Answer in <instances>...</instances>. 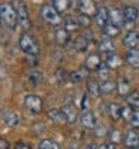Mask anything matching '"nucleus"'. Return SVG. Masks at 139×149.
Masks as SVG:
<instances>
[{
	"instance_id": "20",
	"label": "nucleus",
	"mask_w": 139,
	"mask_h": 149,
	"mask_svg": "<svg viewBox=\"0 0 139 149\" xmlns=\"http://www.w3.org/2000/svg\"><path fill=\"white\" fill-rule=\"evenodd\" d=\"M88 45H90V40H88L87 37H84L82 34L75 37V40H73V48L77 49L78 52H85L88 49Z\"/></svg>"
},
{
	"instance_id": "30",
	"label": "nucleus",
	"mask_w": 139,
	"mask_h": 149,
	"mask_svg": "<svg viewBox=\"0 0 139 149\" xmlns=\"http://www.w3.org/2000/svg\"><path fill=\"white\" fill-rule=\"evenodd\" d=\"M103 33H105V36H106V37H111V39H112V37H117V36L121 33V29L109 22L108 26L103 29Z\"/></svg>"
},
{
	"instance_id": "9",
	"label": "nucleus",
	"mask_w": 139,
	"mask_h": 149,
	"mask_svg": "<svg viewBox=\"0 0 139 149\" xmlns=\"http://www.w3.org/2000/svg\"><path fill=\"white\" fill-rule=\"evenodd\" d=\"M61 112H63V115H65L67 124H75V122L78 121V110H77V107H75L72 103L63 104Z\"/></svg>"
},
{
	"instance_id": "34",
	"label": "nucleus",
	"mask_w": 139,
	"mask_h": 149,
	"mask_svg": "<svg viewBox=\"0 0 139 149\" xmlns=\"http://www.w3.org/2000/svg\"><path fill=\"white\" fill-rule=\"evenodd\" d=\"M127 103L132 107H139V91H132L127 95Z\"/></svg>"
},
{
	"instance_id": "8",
	"label": "nucleus",
	"mask_w": 139,
	"mask_h": 149,
	"mask_svg": "<svg viewBox=\"0 0 139 149\" xmlns=\"http://www.w3.org/2000/svg\"><path fill=\"white\" fill-rule=\"evenodd\" d=\"M123 143L127 149H138L139 148V134L135 130H129L124 134L123 137Z\"/></svg>"
},
{
	"instance_id": "5",
	"label": "nucleus",
	"mask_w": 139,
	"mask_h": 149,
	"mask_svg": "<svg viewBox=\"0 0 139 149\" xmlns=\"http://www.w3.org/2000/svg\"><path fill=\"white\" fill-rule=\"evenodd\" d=\"M42 98L39 95H36V94H29L24 97V107H26L30 113L33 115H37V113H41L42 112Z\"/></svg>"
},
{
	"instance_id": "39",
	"label": "nucleus",
	"mask_w": 139,
	"mask_h": 149,
	"mask_svg": "<svg viewBox=\"0 0 139 149\" xmlns=\"http://www.w3.org/2000/svg\"><path fill=\"white\" fill-rule=\"evenodd\" d=\"M78 21H79V27H84V29H87V27H90V24H91V17L79 15Z\"/></svg>"
},
{
	"instance_id": "40",
	"label": "nucleus",
	"mask_w": 139,
	"mask_h": 149,
	"mask_svg": "<svg viewBox=\"0 0 139 149\" xmlns=\"http://www.w3.org/2000/svg\"><path fill=\"white\" fill-rule=\"evenodd\" d=\"M26 61H27L29 66L36 67L37 66V55H26Z\"/></svg>"
},
{
	"instance_id": "29",
	"label": "nucleus",
	"mask_w": 139,
	"mask_h": 149,
	"mask_svg": "<svg viewBox=\"0 0 139 149\" xmlns=\"http://www.w3.org/2000/svg\"><path fill=\"white\" fill-rule=\"evenodd\" d=\"M114 90H117L115 81H106V82L100 84V94H111Z\"/></svg>"
},
{
	"instance_id": "23",
	"label": "nucleus",
	"mask_w": 139,
	"mask_h": 149,
	"mask_svg": "<svg viewBox=\"0 0 139 149\" xmlns=\"http://www.w3.org/2000/svg\"><path fill=\"white\" fill-rule=\"evenodd\" d=\"M117 93L120 95H129L132 93L130 91V82L126 78H120L117 81Z\"/></svg>"
},
{
	"instance_id": "11",
	"label": "nucleus",
	"mask_w": 139,
	"mask_h": 149,
	"mask_svg": "<svg viewBox=\"0 0 139 149\" xmlns=\"http://www.w3.org/2000/svg\"><path fill=\"white\" fill-rule=\"evenodd\" d=\"M97 48H99L100 52H103L106 55L115 52V43H114V40L111 39V37H106V36H102V39H100L99 43H97Z\"/></svg>"
},
{
	"instance_id": "27",
	"label": "nucleus",
	"mask_w": 139,
	"mask_h": 149,
	"mask_svg": "<svg viewBox=\"0 0 139 149\" xmlns=\"http://www.w3.org/2000/svg\"><path fill=\"white\" fill-rule=\"evenodd\" d=\"M108 113L111 115V118L114 121H118L121 118V106L118 103H111L108 107Z\"/></svg>"
},
{
	"instance_id": "31",
	"label": "nucleus",
	"mask_w": 139,
	"mask_h": 149,
	"mask_svg": "<svg viewBox=\"0 0 139 149\" xmlns=\"http://www.w3.org/2000/svg\"><path fill=\"white\" fill-rule=\"evenodd\" d=\"M55 79H57V82H58L60 85H65L70 78H69V73H67L65 69L58 67V69L55 70Z\"/></svg>"
},
{
	"instance_id": "38",
	"label": "nucleus",
	"mask_w": 139,
	"mask_h": 149,
	"mask_svg": "<svg viewBox=\"0 0 139 149\" xmlns=\"http://www.w3.org/2000/svg\"><path fill=\"white\" fill-rule=\"evenodd\" d=\"M129 124H130V127L135 130V128H139V110H135L133 112V115L132 118L129 119Z\"/></svg>"
},
{
	"instance_id": "42",
	"label": "nucleus",
	"mask_w": 139,
	"mask_h": 149,
	"mask_svg": "<svg viewBox=\"0 0 139 149\" xmlns=\"http://www.w3.org/2000/svg\"><path fill=\"white\" fill-rule=\"evenodd\" d=\"M6 74H8V69L5 64H0V79H5L6 78Z\"/></svg>"
},
{
	"instance_id": "2",
	"label": "nucleus",
	"mask_w": 139,
	"mask_h": 149,
	"mask_svg": "<svg viewBox=\"0 0 139 149\" xmlns=\"http://www.w3.org/2000/svg\"><path fill=\"white\" fill-rule=\"evenodd\" d=\"M20 49L22 52H26V55H39V43L36 42V39L27 31H24L20 37Z\"/></svg>"
},
{
	"instance_id": "10",
	"label": "nucleus",
	"mask_w": 139,
	"mask_h": 149,
	"mask_svg": "<svg viewBox=\"0 0 139 149\" xmlns=\"http://www.w3.org/2000/svg\"><path fill=\"white\" fill-rule=\"evenodd\" d=\"M81 124L87 130H94L96 128L97 121H96V116H94V113L91 110H84L81 113Z\"/></svg>"
},
{
	"instance_id": "18",
	"label": "nucleus",
	"mask_w": 139,
	"mask_h": 149,
	"mask_svg": "<svg viewBox=\"0 0 139 149\" xmlns=\"http://www.w3.org/2000/svg\"><path fill=\"white\" fill-rule=\"evenodd\" d=\"M121 12H123V17H124L126 22H135L139 18V10L135 6H124L121 9Z\"/></svg>"
},
{
	"instance_id": "17",
	"label": "nucleus",
	"mask_w": 139,
	"mask_h": 149,
	"mask_svg": "<svg viewBox=\"0 0 139 149\" xmlns=\"http://www.w3.org/2000/svg\"><path fill=\"white\" fill-rule=\"evenodd\" d=\"M126 63H127L132 69H139V49H129L126 52Z\"/></svg>"
},
{
	"instance_id": "35",
	"label": "nucleus",
	"mask_w": 139,
	"mask_h": 149,
	"mask_svg": "<svg viewBox=\"0 0 139 149\" xmlns=\"http://www.w3.org/2000/svg\"><path fill=\"white\" fill-rule=\"evenodd\" d=\"M133 107L132 106H121V118L124 119V121H127L129 122V119L132 118V115H133Z\"/></svg>"
},
{
	"instance_id": "24",
	"label": "nucleus",
	"mask_w": 139,
	"mask_h": 149,
	"mask_svg": "<svg viewBox=\"0 0 139 149\" xmlns=\"http://www.w3.org/2000/svg\"><path fill=\"white\" fill-rule=\"evenodd\" d=\"M48 116L53 122H57V124H66V118L63 115L61 109H49L48 110Z\"/></svg>"
},
{
	"instance_id": "15",
	"label": "nucleus",
	"mask_w": 139,
	"mask_h": 149,
	"mask_svg": "<svg viewBox=\"0 0 139 149\" xmlns=\"http://www.w3.org/2000/svg\"><path fill=\"white\" fill-rule=\"evenodd\" d=\"M123 43H124V46H127L129 49H135L138 46V43H139V33L136 30L127 31V33L124 34Z\"/></svg>"
},
{
	"instance_id": "37",
	"label": "nucleus",
	"mask_w": 139,
	"mask_h": 149,
	"mask_svg": "<svg viewBox=\"0 0 139 149\" xmlns=\"http://www.w3.org/2000/svg\"><path fill=\"white\" fill-rule=\"evenodd\" d=\"M93 131H94V136H97V137H103V136H108V133H109L103 124H97Z\"/></svg>"
},
{
	"instance_id": "1",
	"label": "nucleus",
	"mask_w": 139,
	"mask_h": 149,
	"mask_svg": "<svg viewBox=\"0 0 139 149\" xmlns=\"http://www.w3.org/2000/svg\"><path fill=\"white\" fill-rule=\"evenodd\" d=\"M0 21L9 29L17 27L18 17H17L15 6L12 3H0Z\"/></svg>"
},
{
	"instance_id": "22",
	"label": "nucleus",
	"mask_w": 139,
	"mask_h": 149,
	"mask_svg": "<svg viewBox=\"0 0 139 149\" xmlns=\"http://www.w3.org/2000/svg\"><path fill=\"white\" fill-rule=\"evenodd\" d=\"M87 93L91 97H99L100 95V85L97 84L96 79H93V78L87 79Z\"/></svg>"
},
{
	"instance_id": "16",
	"label": "nucleus",
	"mask_w": 139,
	"mask_h": 149,
	"mask_svg": "<svg viewBox=\"0 0 139 149\" xmlns=\"http://www.w3.org/2000/svg\"><path fill=\"white\" fill-rule=\"evenodd\" d=\"M54 39H55V43H57V45L65 46V45H67L69 40H70V33H69L67 30H65V27H60V29H57L55 33H54Z\"/></svg>"
},
{
	"instance_id": "36",
	"label": "nucleus",
	"mask_w": 139,
	"mask_h": 149,
	"mask_svg": "<svg viewBox=\"0 0 139 149\" xmlns=\"http://www.w3.org/2000/svg\"><path fill=\"white\" fill-rule=\"evenodd\" d=\"M69 78L73 84H78L84 79V72L82 70H73L72 73H69Z\"/></svg>"
},
{
	"instance_id": "7",
	"label": "nucleus",
	"mask_w": 139,
	"mask_h": 149,
	"mask_svg": "<svg viewBox=\"0 0 139 149\" xmlns=\"http://www.w3.org/2000/svg\"><path fill=\"white\" fill-rule=\"evenodd\" d=\"M2 119L9 127H17V125H20V122H21L20 115L17 113L15 110H12V109H6V110L2 112Z\"/></svg>"
},
{
	"instance_id": "46",
	"label": "nucleus",
	"mask_w": 139,
	"mask_h": 149,
	"mask_svg": "<svg viewBox=\"0 0 139 149\" xmlns=\"http://www.w3.org/2000/svg\"><path fill=\"white\" fill-rule=\"evenodd\" d=\"M67 149H81V148H79V145H78V143L72 142V143L69 145V148H67Z\"/></svg>"
},
{
	"instance_id": "12",
	"label": "nucleus",
	"mask_w": 139,
	"mask_h": 149,
	"mask_svg": "<svg viewBox=\"0 0 139 149\" xmlns=\"http://www.w3.org/2000/svg\"><path fill=\"white\" fill-rule=\"evenodd\" d=\"M109 22L120 27V29L124 26V17H123L121 9H118V8H111L109 9Z\"/></svg>"
},
{
	"instance_id": "6",
	"label": "nucleus",
	"mask_w": 139,
	"mask_h": 149,
	"mask_svg": "<svg viewBox=\"0 0 139 149\" xmlns=\"http://www.w3.org/2000/svg\"><path fill=\"white\" fill-rule=\"evenodd\" d=\"M94 22H96L97 27H100L103 30L109 24V9H106V8H97L96 14H94Z\"/></svg>"
},
{
	"instance_id": "28",
	"label": "nucleus",
	"mask_w": 139,
	"mask_h": 149,
	"mask_svg": "<svg viewBox=\"0 0 139 149\" xmlns=\"http://www.w3.org/2000/svg\"><path fill=\"white\" fill-rule=\"evenodd\" d=\"M29 81L32 85L37 86V85H41L44 82V73L39 72V70H33L30 74H29Z\"/></svg>"
},
{
	"instance_id": "26",
	"label": "nucleus",
	"mask_w": 139,
	"mask_h": 149,
	"mask_svg": "<svg viewBox=\"0 0 139 149\" xmlns=\"http://www.w3.org/2000/svg\"><path fill=\"white\" fill-rule=\"evenodd\" d=\"M51 3H53V8L58 12V14H61V12L67 10V9L72 6L73 2H67V0H53Z\"/></svg>"
},
{
	"instance_id": "43",
	"label": "nucleus",
	"mask_w": 139,
	"mask_h": 149,
	"mask_svg": "<svg viewBox=\"0 0 139 149\" xmlns=\"http://www.w3.org/2000/svg\"><path fill=\"white\" fill-rule=\"evenodd\" d=\"M14 149H32V148H30V145L24 143V142H18V143L14 146Z\"/></svg>"
},
{
	"instance_id": "21",
	"label": "nucleus",
	"mask_w": 139,
	"mask_h": 149,
	"mask_svg": "<svg viewBox=\"0 0 139 149\" xmlns=\"http://www.w3.org/2000/svg\"><path fill=\"white\" fill-rule=\"evenodd\" d=\"M63 26H65V30H67L69 33L70 31H75V30H78L79 29V21L77 17H66L65 19H63Z\"/></svg>"
},
{
	"instance_id": "3",
	"label": "nucleus",
	"mask_w": 139,
	"mask_h": 149,
	"mask_svg": "<svg viewBox=\"0 0 139 149\" xmlns=\"http://www.w3.org/2000/svg\"><path fill=\"white\" fill-rule=\"evenodd\" d=\"M15 10H17V17H18L20 27L24 29V30H29L32 27V22H30V17H29V10H27L26 3H24V2H17Z\"/></svg>"
},
{
	"instance_id": "33",
	"label": "nucleus",
	"mask_w": 139,
	"mask_h": 149,
	"mask_svg": "<svg viewBox=\"0 0 139 149\" xmlns=\"http://www.w3.org/2000/svg\"><path fill=\"white\" fill-rule=\"evenodd\" d=\"M109 73H111V69H109L105 63H102V64H100V67L97 69V76L102 79L103 82L109 81Z\"/></svg>"
},
{
	"instance_id": "13",
	"label": "nucleus",
	"mask_w": 139,
	"mask_h": 149,
	"mask_svg": "<svg viewBox=\"0 0 139 149\" xmlns=\"http://www.w3.org/2000/svg\"><path fill=\"white\" fill-rule=\"evenodd\" d=\"M78 9H79V12L82 15H85V17H94V14H96V5L93 3V2H90V0H81V2H78Z\"/></svg>"
},
{
	"instance_id": "14",
	"label": "nucleus",
	"mask_w": 139,
	"mask_h": 149,
	"mask_svg": "<svg viewBox=\"0 0 139 149\" xmlns=\"http://www.w3.org/2000/svg\"><path fill=\"white\" fill-rule=\"evenodd\" d=\"M100 64H102V60H100V55L99 54H90V55L85 58V61H84V66H85V69L88 72H93V70L97 72V69L100 67Z\"/></svg>"
},
{
	"instance_id": "4",
	"label": "nucleus",
	"mask_w": 139,
	"mask_h": 149,
	"mask_svg": "<svg viewBox=\"0 0 139 149\" xmlns=\"http://www.w3.org/2000/svg\"><path fill=\"white\" fill-rule=\"evenodd\" d=\"M41 17L48 24H51V26H57V24H60L63 21L61 19V15L53 8V5H44L41 8Z\"/></svg>"
},
{
	"instance_id": "32",
	"label": "nucleus",
	"mask_w": 139,
	"mask_h": 149,
	"mask_svg": "<svg viewBox=\"0 0 139 149\" xmlns=\"http://www.w3.org/2000/svg\"><path fill=\"white\" fill-rule=\"evenodd\" d=\"M37 148H39V149H61V146H60L57 142L51 140V139H44V140H41Z\"/></svg>"
},
{
	"instance_id": "45",
	"label": "nucleus",
	"mask_w": 139,
	"mask_h": 149,
	"mask_svg": "<svg viewBox=\"0 0 139 149\" xmlns=\"http://www.w3.org/2000/svg\"><path fill=\"white\" fill-rule=\"evenodd\" d=\"M84 149H99V146L97 145H94V143H88V145H85V148Z\"/></svg>"
},
{
	"instance_id": "19",
	"label": "nucleus",
	"mask_w": 139,
	"mask_h": 149,
	"mask_svg": "<svg viewBox=\"0 0 139 149\" xmlns=\"http://www.w3.org/2000/svg\"><path fill=\"white\" fill-rule=\"evenodd\" d=\"M105 64H106L109 69H120V67L123 66V58H121L117 52L108 54V55H106V60H105Z\"/></svg>"
},
{
	"instance_id": "25",
	"label": "nucleus",
	"mask_w": 139,
	"mask_h": 149,
	"mask_svg": "<svg viewBox=\"0 0 139 149\" xmlns=\"http://www.w3.org/2000/svg\"><path fill=\"white\" fill-rule=\"evenodd\" d=\"M123 137H124V136H123L121 131L117 130V128H112V130H109V133H108V139H109V142H111L114 146L120 145V143L123 142Z\"/></svg>"
},
{
	"instance_id": "41",
	"label": "nucleus",
	"mask_w": 139,
	"mask_h": 149,
	"mask_svg": "<svg viewBox=\"0 0 139 149\" xmlns=\"http://www.w3.org/2000/svg\"><path fill=\"white\" fill-rule=\"evenodd\" d=\"M99 149H115V148H114V145L111 142H103L99 145Z\"/></svg>"
},
{
	"instance_id": "44",
	"label": "nucleus",
	"mask_w": 139,
	"mask_h": 149,
	"mask_svg": "<svg viewBox=\"0 0 139 149\" xmlns=\"http://www.w3.org/2000/svg\"><path fill=\"white\" fill-rule=\"evenodd\" d=\"M0 149H9V142L3 137H0Z\"/></svg>"
}]
</instances>
